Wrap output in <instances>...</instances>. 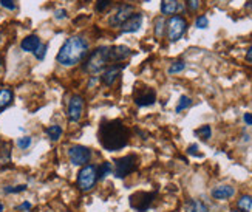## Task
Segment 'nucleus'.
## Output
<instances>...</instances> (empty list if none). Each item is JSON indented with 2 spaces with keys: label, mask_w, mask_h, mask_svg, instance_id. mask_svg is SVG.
Instances as JSON below:
<instances>
[{
  "label": "nucleus",
  "mask_w": 252,
  "mask_h": 212,
  "mask_svg": "<svg viewBox=\"0 0 252 212\" xmlns=\"http://www.w3.org/2000/svg\"><path fill=\"white\" fill-rule=\"evenodd\" d=\"M98 137L104 149L115 152L127 146L129 129L121 121H107L101 124Z\"/></svg>",
  "instance_id": "1"
},
{
  "label": "nucleus",
  "mask_w": 252,
  "mask_h": 212,
  "mask_svg": "<svg viewBox=\"0 0 252 212\" xmlns=\"http://www.w3.org/2000/svg\"><path fill=\"white\" fill-rule=\"evenodd\" d=\"M88 53V44L84 37H70L65 40L57 53V62L64 67H73L79 64Z\"/></svg>",
  "instance_id": "2"
},
{
  "label": "nucleus",
  "mask_w": 252,
  "mask_h": 212,
  "mask_svg": "<svg viewBox=\"0 0 252 212\" xmlns=\"http://www.w3.org/2000/svg\"><path fill=\"white\" fill-rule=\"evenodd\" d=\"M108 62H112L110 61V47H101L90 54V57L85 61V65H84V70L87 73L96 74L101 70H104Z\"/></svg>",
  "instance_id": "3"
},
{
  "label": "nucleus",
  "mask_w": 252,
  "mask_h": 212,
  "mask_svg": "<svg viewBox=\"0 0 252 212\" xmlns=\"http://www.w3.org/2000/svg\"><path fill=\"white\" fill-rule=\"evenodd\" d=\"M98 167L93 164H87L81 169V172L78 174V188L82 192H87L90 189L95 188V184L98 181Z\"/></svg>",
  "instance_id": "4"
},
{
  "label": "nucleus",
  "mask_w": 252,
  "mask_h": 212,
  "mask_svg": "<svg viewBox=\"0 0 252 212\" xmlns=\"http://www.w3.org/2000/svg\"><path fill=\"white\" fill-rule=\"evenodd\" d=\"M138 166V158L135 155H127L119 159H116L115 164V175L118 178H125L129 174H132Z\"/></svg>",
  "instance_id": "5"
},
{
  "label": "nucleus",
  "mask_w": 252,
  "mask_h": 212,
  "mask_svg": "<svg viewBox=\"0 0 252 212\" xmlns=\"http://www.w3.org/2000/svg\"><path fill=\"white\" fill-rule=\"evenodd\" d=\"M187 28V22L184 20L180 16H173L170 18V20L167 22V35H169L170 42H176L180 40L184 35V31Z\"/></svg>",
  "instance_id": "6"
},
{
  "label": "nucleus",
  "mask_w": 252,
  "mask_h": 212,
  "mask_svg": "<svg viewBox=\"0 0 252 212\" xmlns=\"http://www.w3.org/2000/svg\"><path fill=\"white\" fill-rule=\"evenodd\" d=\"M155 198V192H136L130 197V205L138 212H146Z\"/></svg>",
  "instance_id": "7"
},
{
  "label": "nucleus",
  "mask_w": 252,
  "mask_h": 212,
  "mask_svg": "<svg viewBox=\"0 0 252 212\" xmlns=\"http://www.w3.org/2000/svg\"><path fill=\"white\" fill-rule=\"evenodd\" d=\"M68 157L74 166H84L91 159V152L84 146H71L68 149Z\"/></svg>",
  "instance_id": "8"
},
{
  "label": "nucleus",
  "mask_w": 252,
  "mask_h": 212,
  "mask_svg": "<svg viewBox=\"0 0 252 212\" xmlns=\"http://www.w3.org/2000/svg\"><path fill=\"white\" fill-rule=\"evenodd\" d=\"M82 110H84V99L82 96H73L68 103V118L70 121H79L82 116Z\"/></svg>",
  "instance_id": "9"
},
{
  "label": "nucleus",
  "mask_w": 252,
  "mask_h": 212,
  "mask_svg": "<svg viewBox=\"0 0 252 212\" xmlns=\"http://www.w3.org/2000/svg\"><path fill=\"white\" fill-rule=\"evenodd\" d=\"M132 13H133V8L130 5H121L113 14V18L110 19V25H113V27H119V25H122L130 18Z\"/></svg>",
  "instance_id": "10"
},
{
  "label": "nucleus",
  "mask_w": 252,
  "mask_h": 212,
  "mask_svg": "<svg viewBox=\"0 0 252 212\" xmlns=\"http://www.w3.org/2000/svg\"><path fill=\"white\" fill-rule=\"evenodd\" d=\"M142 25V14H132L130 18L121 25L122 33H136Z\"/></svg>",
  "instance_id": "11"
},
{
  "label": "nucleus",
  "mask_w": 252,
  "mask_h": 212,
  "mask_svg": "<svg viewBox=\"0 0 252 212\" xmlns=\"http://www.w3.org/2000/svg\"><path fill=\"white\" fill-rule=\"evenodd\" d=\"M122 69H124V65H110V67H107L101 79H102V82L105 84V86H113L115 81L118 79V76L121 74Z\"/></svg>",
  "instance_id": "12"
},
{
  "label": "nucleus",
  "mask_w": 252,
  "mask_h": 212,
  "mask_svg": "<svg viewBox=\"0 0 252 212\" xmlns=\"http://www.w3.org/2000/svg\"><path fill=\"white\" fill-rule=\"evenodd\" d=\"M132 54L129 47L124 45H116V47H110V61L112 62H119V61H125L129 56Z\"/></svg>",
  "instance_id": "13"
},
{
  "label": "nucleus",
  "mask_w": 252,
  "mask_h": 212,
  "mask_svg": "<svg viewBox=\"0 0 252 212\" xmlns=\"http://www.w3.org/2000/svg\"><path fill=\"white\" fill-rule=\"evenodd\" d=\"M156 101V95H155V91L153 90H144L141 93V95H136L135 98V103L136 106L139 107H147V106H152L153 103Z\"/></svg>",
  "instance_id": "14"
},
{
  "label": "nucleus",
  "mask_w": 252,
  "mask_h": 212,
  "mask_svg": "<svg viewBox=\"0 0 252 212\" xmlns=\"http://www.w3.org/2000/svg\"><path fill=\"white\" fill-rule=\"evenodd\" d=\"M234 194H235V189L232 186L223 184V186H217V188L212 191V197L215 200H228V198L234 197Z\"/></svg>",
  "instance_id": "15"
},
{
  "label": "nucleus",
  "mask_w": 252,
  "mask_h": 212,
  "mask_svg": "<svg viewBox=\"0 0 252 212\" xmlns=\"http://www.w3.org/2000/svg\"><path fill=\"white\" fill-rule=\"evenodd\" d=\"M39 45H40V40H39L37 36H27L20 44L23 52H28V53H34L36 50L39 48Z\"/></svg>",
  "instance_id": "16"
},
{
  "label": "nucleus",
  "mask_w": 252,
  "mask_h": 212,
  "mask_svg": "<svg viewBox=\"0 0 252 212\" xmlns=\"http://www.w3.org/2000/svg\"><path fill=\"white\" fill-rule=\"evenodd\" d=\"M180 3L178 0H163L161 3V13L164 16H170V14H175L176 11L180 10Z\"/></svg>",
  "instance_id": "17"
},
{
  "label": "nucleus",
  "mask_w": 252,
  "mask_h": 212,
  "mask_svg": "<svg viewBox=\"0 0 252 212\" xmlns=\"http://www.w3.org/2000/svg\"><path fill=\"white\" fill-rule=\"evenodd\" d=\"M184 211H186V212H209L207 206L204 205L203 201H200V200H190V201H187Z\"/></svg>",
  "instance_id": "18"
},
{
  "label": "nucleus",
  "mask_w": 252,
  "mask_h": 212,
  "mask_svg": "<svg viewBox=\"0 0 252 212\" xmlns=\"http://www.w3.org/2000/svg\"><path fill=\"white\" fill-rule=\"evenodd\" d=\"M13 101V91L10 88H2L0 90V112L5 110Z\"/></svg>",
  "instance_id": "19"
},
{
  "label": "nucleus",
  "mask_w": 252,
  "mask_h": 212,
  "mask_svg": "<svg viewBox=\"0 0 252 212\" xmlns=\"http://www.w3.org/2000/svg\"><path fill=\"white\" fill-rule=\"evenodd\" d=\"M237 206L241 212H252V197L251 195H243L237 201Z\"/></svg>",
  "instance_id": "20"
},
{
  "label": "nucleus",
  "mask_w": 252,
  "mask_h": 212,
  "mask_svg": "<svg viewBox=\"0 0 252 212\" xmlns=\"http://www.w3.org/2000/svg\"><path fill=\"white\" fill-rule=\"evenodd\" d=\"M47 135L50 137V140L57 141L62 135V127L61 125H50L47 129Z\"/></svg>",
  "instance_id": "21"
},
{
  "label": "nucleus",
  "mask_w": 252,
  "mask_h": 212,
  "mask_svg": "<svg viewBox=\"0 0 252 212\" xmlns=\"http://www.w3.org/2000/svg\"><path fill=\"white\" fill-rule=\"evenodd\" d=\"M190 104H192V99L189 96H181L178 106H176V113H180V112H183V110H186L187 107H190Z\"/></svg>",
  "instance_id": "22"
},
{
  "label": "nucleus",
  "mask_w": 252,
  "mask_h": 212,
  "mask_svg": "<svg viewBox=\"0 0 252 212\" xmlns=\"http://www.w3.org/2000/svg\"><path fill=\"white\" fill-rule=\"evenodd\" d=\"M198 137L201 140H209L211 138V135H212V130H211V125H203V127H200V129L195 132Z\"/></svg>",
  "instance_id": "23"
},
{
  "label": "nucleus",
  "mask_w": 252,
  "mask_h": 212,
  "mask_svg": "<svg viewBox=\"0 0 252 212\" xmlns=\"http://www.w3.org/2000/svg\"><path fill=\"white\" fill-rule=\"evenodd\" d=\"M112 171V164L110 163H102L98 167V177L99 178H105Z\"/></svg>",
  "instance_id": "24"
},
{
  "label": "nucleus",
  "mask_w": 252,
  "mask_h": 212,
  "mask_svg": "<svg viewBox=\"0 0 252 212\" xmlns=\"http://www.w3.org/2000/svg\"><path fill=\"white\" fill-rule=\"evenodd\" d=\"M164 25H166V22H164L163 18H158V19H156V22H155V35H156L158 37L163 36V33H164Z\"/></svg>",
  "instance_id": "25"
},
{
  "label": "nucleus",
  "mask_w": 252,
  "mask_h": 212,
  "mask_svg": "<svg viewBox=\"0 0 252 212\" xmlns=\"http://www.w3.org/2000/svg\"><path fill=\"white\" fill-rule=\"evenodd\" d=\"M184 69H186V64H184L183 61H178V62H175V64H172L170 65V69H169V73H180V71H183Z\"/></svg>",
  "instance_id": "26"
},
{
  "label": "nucleus",
  "mask_w": 252,
  "mask_h": 212,
  "mask_svg": "<svg viewBox=\"0 0 252 212\" xmlns=\"http://www.w3.org/2000/svg\"><path fill=\"white\" fill-rule=\"evenodd\" d=\"M195 25H197V28H200V30H204V28H207L209 20H207L206 16H200V18L197 19V22H195Z\"/></svg>",
  "instance_id": "27"
},
{
  "label": "nucleus",
  "mask_w": 252,
  "mask_h": 212,
  "mask_svg": "<svg viewBox=\"0 0 252 212\" xmlns=\"http://www.w3.org/2000/svg\"><path fill=\"white\" fill-rule=\"evenodd\" d=\"M17 146L20 149H28L31 146V138L30 137H22V138H19L17 140Z\"/></svg>",
  "instance_id": "28"
},
{
  "label": "nucleus",
  "mask_w": 252,
  "mask_h": 212,
  "mask_svg": "<svg viewBox=\"0 0 252 212\" xmlns=\"http://www.w3.org/2000/svg\"><path fill=\"white\" fill-rule=\"evenodd\" d=\"M27 189V186L22 184V186H11V188H5V192L6 194H19V192H23Z\"/></svg>",
  "instance_id": "29"
},
{
  "label": "nucleus",
  "mask_w": 252,
  "mask_h": 212,
  "mask_svg": "<svg viewBox=\"0 0 252 212\" xmlns=\"http://www.w3.org/2000/svg\"><path fill=\"white\" fill-rule=\"evenodd\" d=\"M45 53H47V45H39V48L34 52V54H36V57L39 59V61H42V59L45 57Z\"/></svg>",
  "instance_id": "30"
},
{
  "label": "nucleus",
  "mask_w": 252,
  "mask_h": 212,
  "mask_svg": "<svg viewBox=\"0 0 252 212\" xmlns=\"http://www.w3.org/2000/svg\"><path fill=\"white\" fill-rule=\"evenodd\" d=\"M108 3H110V0H98V2H96V10L98 11H104L105 8L108 6Z\"/></svg>",
  "instance_id": "31"
},
{
  "label": "nucleus",
  "mask_w": 252,
  "mask_h": 212,
  "mask_svg": "<svg viewBox=\"0 0 252 212\" xmlns=\"http://www.w3.org/2000/svg\"><path fill=\"white\" fill-rule=\"evenodd\" d=\"M0 5H2L3 8H6V10H14L16 8L13 0H0Z\"/></svg>",
  "instance_id": "32"
},
{
  "label": "nucleus",
  "mask_w": 252,
  "mask_h": 212,
  "mask_svg": "<svg viewBox=\"0 0 252 212\" xmlns=\"http://www.w3.org/2000/svg\"><path fill=\"white\" fill-rule=\"evenodd\" d=\"M187 6H189V10L197 11L200 8V0H187Z\"/></svg>",
  "instance_id": "33"
},
{
  "label": "nucleus",
  "mask_w": 252,
  "mask_h": 212,
  "mask_svg": "<svg viewBox=\"0 0 252 212\" xmlns=\"http://www.w3.org/2000/svg\"><path fill=\"white\" fill-rule=\"evenodd\" d=\"M54 18H56V19H64V18H67V11H65V10H59V11H56V13H54Z\"/></svg>",
  "instance_id": "34"
},
{
  "label": "nucleus",
  "mask_w": 252,
  "mask_h": 212,
  "mask_svg": "<svg viewBox=\"0 0 252 212\" xmlns=\"http://www.w3.org/2000/svg\"><path fill=\"white\" fill-rule=\"evenodd\" d=\"M243 120H245V123H246L248 125H252V113H246Z\"/></svg>",
  "instance_id": "35"
},
{
  "label": "nucleus",
  "mask_w": 252,
  "mask_h": 212,
  "mask_svg": "<svg viewBox=\"0 0 252 212\" xmlns=\"http://www.w3.org/2000/svg\"><path fill=\"white\" fill-rule=\"evenodd\" d=\"M19 209H20V211H27V209H31V203H28V201L22 203V205L19 206Z\"/></svg>",
  "instance_id": "36"
},
{
  "label": "nucleus",
  "mask_w": 252,
  "mask_h": 212,
  "mask_svg": "<svg viewBox=\"0 0 252 212\" xmlns=\"http://www.w3.org/2000/svg\"><path fill=\"white\" fill-rule=\"evenodd\" d=\"M197 150H198V146H197V144H194V146H190V147H189L187 152H189L190 155H197Z\"/></svg>",
  "instance_id": "37"
},
{
  "label": "nucleus",
  "mask_w": 252,
  "mask_h": 212,
  "mask_svg": "<svg viewBox=\"0 0 252 212\" xmlns=\"http://www.w3.org/2000/svg\"><path fill=\"white\" fill-rule=\"evenodd\" d=\"M246 57H248V61H252V45H251V48H249V52H248Z\"/></svg>",
  "instance_id": "38"
},
{
  "label": "nucleus",
  "mask_w": 252,
  "mask_h": 212,
  "mask_svg": "<svg viewBox=\"0 0 252 212\" xmlns=\"http://www.w3.org/2000/svg\"><path fill=\"white\" fill-rule=\"evenodd\" d=\"M0 212H3V205L0 203Z\"/></svg>",
  "instance_id": "39"
},
{
  "label": "nucleus",
  "mask_w": 252,
  "mask_h": 212,
  "mask_svg": "<svg viewBox=\"0 0 252 212\" xmlns=\"http://www.w3.org/2000/svg\"><path fill=\"white\" fill-rule=\"evenodd\" d=\"M0 42H2V35H0Z\"/></svg>",
  "instance_id": "40"
},
{
  "label": "nucleus",
  "mask_w": 252,
  "mask_h": 212,
  "mask_svg": "<svg viewBox=\"0 0 252 212\" xmlns=\"http://www.w3.org/2000/svg\"><path fill=\"white\" fill-rule=\"evenodd\" d=\"M0 65H2V59H0Z\"/></svg>",
  "instance_id": "41"
},
{
  "label": "nucleus",
  "mask_w": 252,
  "mask_h": 212,
  "mask_svg": "<svg viewBox=\"0 0 252 212\" xmlns=\"http://www.w3.org/2000/svg\"><path fill=\"white\" fill-rule=\"evenodd\" d=\"M234 212H241V211H234Z\"/></svg>",
  "instance_id": "42"
},
{
  "label": "nucleus",
  "mask_w": 252,
  "mask_h": 212,
  "mask_svg": "<svg viewBox=\"0 0 252 212\" xmlns=\"http://www.w3.org/2000/svg\"><path fill=\"white\" fill-rule=\"evenodd\" d=\"M65 212H68V211H65Z\"/></svg>",
  "instance_id": "43"
}]
</instances>
